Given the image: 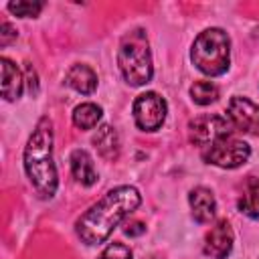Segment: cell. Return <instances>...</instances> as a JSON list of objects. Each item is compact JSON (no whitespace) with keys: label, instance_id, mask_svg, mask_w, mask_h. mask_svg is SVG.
<instances>
[{"label":"cell","instance_id":"cell-1","mask_svg":"<svg viewBox=\"0 0 259 259\" xmlns=\"http://www.w3.org/2000/svg\"><path fill=\"white\" fill-rule=\"evenodd\" d=\"M140 202L142 196L134 186H117L109 190L75 223V231L79 239L85 245L103 243L111 235V231L140 206Z\"/></svg>","mask_w":259,"mask_h":259},{"label":"cell","instance_id":"cell-2","mask_svg":"<svg viewBox=\"0 0 259 259\" xmlns=\"http://www.w3.org/2000/svg\"><path fill=\"white\" fill-rule=\"evenodd\" d=\"M24 170L36 194L51 198L57 192V168L53 162V123L40 117L24 148Z\"/></svg>","mask_w":259,"mask_h":259},{"label":"cell","instance_id":"cell-3","mask_svg":"<svg viewBox=\"0 0 259 259\" xmlns=\"http://www.w3.org/2000/svg\"><path fill=\"white\" fill-rule=\"evenodd\" d=\"M190 59L194 67L208 75V77H219L227 73L229 63H231V40L229 34L221 28H206L202 30L192 45Z\"/></svg>","mask_w":259,"mask_h":259},{"label":"cell","instance_id":"cell-4","mask_svg":"<svg viewBox=\"0 0 259 259\" xmlns=\"http://www.w3.org/2000/svg\"><path fill=\"white\" fill-rule=\"evenodd\" d=\"M117 65L130 85H146L152 79V55L144 30H134L121 38Z\"/></svg>","mask_w":259,"mask_h":259},{"label":"cell","instance_id":"cell-5","mask_svg":"<svg viewBox=\"0 0 259 259\" xmlns=\"http://www.w3.org/2000/svg\"><path fill=\"white\" fill-rule=\"evenodd\" d=\"M249 156H251L249 144L233 136H225L217 140L202 152V158L208 164H214L221 168H239L249 160Z\"/></svg>","mask_w":259,"mask_h":259},{"label":"cell","instance_id":"cell-6","mask_svg":"<svg viewBox=\"0 0 259 259\" xmlns=\"http://www.w3.org/2000/svg\"><path fill=\"white\" fill-rule=\"evenodd\" d=\"M235 127L231 125L229 117H223L219 113H206V115H198L194 119H190L188 123V136L190 142L200 146V148H208L210 144H214L217 140L231 136Z\"/></svg>","mask_w":259,"mask_h":259},{"label":"cell","instance_id":"cell-7","mask_svg":"<svg viewBox=\"0 0 259 259\" xmlns=\"http://www.w3.org/2000/svg\"><path fill=\"white\" fill-rule=\"evenodd\" d=\"M134 119H136V125L144 132H154L158 130L164 119H166V101L164 97H160L158 93L154 91H146L142 95L136 97L134 101Z\"/></svg>","mask_w":259,"mask_h":259},{"label":"cell","instance_id":"cell-8","mask_svg":"<svg viewBox=\"0 0 259 259\" xmlns=\"http://www.w3.org/2000/svg\"><path fill=\"white\" fill-rule=\"evenodd\" d=\"M227 117L237 132L259 134V105L247 97H231L227 105Z\"/></svg>","mask_w":259,"mask_h":259},{"label":"cell","instance_id":"cell-9","mask_svg":"<svg viewBox=\"0 0 259 259\" xmlns=\"http://www.w3.org/2000/svg\"><path fill=\"white\" fill-rule=\"evenodd\" d=\"M233 249V229L227 221H219L204 239V255L212 259H227Z\"/></svg>","mask_w":259,"mask_h":259},{"label":"cell","instance_id":"cell-10","mask_svg":"<svg viewBox=\"0 0 259 259\" xmlns=\"http://www.w3.org/2000/svg\"><path fill=\"white\" fill-rule=\"evenodd\" d=\"M188 202H190V210L196 223H208L217 212V200L212 192L204 186L192 188L188 194Z\"/></svg>","mask_w":259,"mask_h":259},{"label":"cell","instance_id":"cell-11","mask_svg":"<svg viewBox=\"0 0 259 259\" xmlns=\"http://www.w3.org/2000/svg\"><path fill=\"white\" fill-rule=\"evenodd\" d=\"M65 83H67L69 87H73L77 93L89 95V93H93L95 87H97V75H95V71H93L91 67L79 63V65H73V67L67 71Z\"/></svg>","mask_w":259,"mask_h":259},{"label":"cell","instance_id":"cell-12","mask_svg":"<svg viewBox=\"0 0 259 259\" xmlns=\"http://www.w3.org/2000/svg\"><path fill=\"white\" fill-rule=\"evenodd\" d=\"M0 65H2V97L6 101H14L22 93L24 77L20 75V71L16 69V65L10 59L2 57L0 59Z\"/></svg>","mask_w":259,"mask_h":259},{"label":"cell","instance_id":"cell-13","mask_svg":"<svg viewBox=\"0 0 259 259\" xmlns=\"http://www.w3.org/2000/svg\"><path fill=\"white\" fill-rule=\"evenodd\" d=\"M71 172H73V178L81 186H93L97 182V172H95L93 160L85 150H75L71 154Z\"/></svg>","mask_w":259,"mask_h":259},{"label":"cell","instance_id":"cell-14","mask_svg":"<svg viewBox=\"0 0 259 259\" xmlns=\"http://www.w3.org/2000/svg\"><path fill=\"white\" fill-rule=\"evenodd\" d=\"M93 146H95V150L101 158L113 162L119 156V136H117L115 127L101 125L97 130V134L93 136Z\"/></svg>","mask_w":259,"mask_h":259},{"label":"cell","instance_id":"cell-15","mask_svg":"<svg viewBox=\"0 0 259 259\" xmlns=\"http://www.w3.org/2000/svg\"><path fill=\"white\" fill-rule=\"evenodd\" d=\"M239 210L249 219H259V178H249L239 196Z\"/></svg>","mask_w":259,"mask_h":259},{"label":"cell","instance_id":"cell-16","mask_svg":"<svg viewBox=\"0 0 259 259\" xmlns=\"http://www.w3.org/2000/svg\"><path fill=\"white\" fill-rule=\"evenodd\" d=\"M103 109L95 103H81L73 109V123L79 130H93L101 119Z\"/></svg>","mask_w":259,"mask_h":259},{"label":"cell","instance_id":"cell-17","mask_svg":"<svg viewBox=\"0 0 259 259\" xmlns=\"http://www.w3.org/2000/svg\"><path fill=\"white\" fill-rule=\"evenodd\" d=\"M190 97L198 105H208L219 99V87L210 81H196L190 87Z\"/></svg>","mask_w":259,"mask_h":259},{"label":"cell","instance_id":"cell-18","mask_svg":"<svg viewBox=\"0 0 259 259\" xmlns=\"http://www.w3.org/2000/svg\"><path fill=\"white\" fill-rule=\"evenodd\" d=\"M42 2H10L8 4V10L16 16H22V18H30V16H38V12L42 10Z\"/></svg>","mask_w":259,"mask_h":259},{"label":"cell","instance_id":"cell-19","mask_svg":"<svg viewBox=\"0 0 259 259\" xmlns=\"http://www.w3.org/2000/svg\"><path fill=\"white\" fill-rule=\"evenodd\" d=\"M97 259H132V249L123 243H109Z\"/></svg>","mask_w":259,"mask_h":259},{"label":"cell","instance_id":"cell-20","mask_svg":"<svg viewBox=\"0 0 259 259\" xmlns=\"http://www.w3.org/2000/svg\"><path fill=\"white\" fill-rule=\"evenodd\" d=\"M144 231H146V227H144V223H140V221H127V223L123 225V233H125L127 237H140Z\"/></svg>","mask_w":259,"mask_h":259},{"label":"cell","instance_id":"cell-21","mask_svg":"<svg viewBox=\"0 0 259 259\" xmlns=\"http://www.w3.org/2000/svg\"><path fill=\"white\" fill-rule=\"evenodd\" d=\"M0 30H2V32H0V45H2V47H6L12 38H16V30H14L8 22H2V24H0Z\"/></svg>","mask_w":259,"mask_h":259},{"label":"cell","instance_id":"cell-22","mask_svg":"<svg viewBox=\"0 0 259 259\" xmlns=\"http://www.w3.org/2000/svg\"><path fill=\"white\" fill-rule=\"evenodd\" d=\"M26 83H28L30 95H36V91H38V81H36V71L32 69V65H26Z\"/></svg>","mask_w":259,"mask_h":259}]
</instances>
